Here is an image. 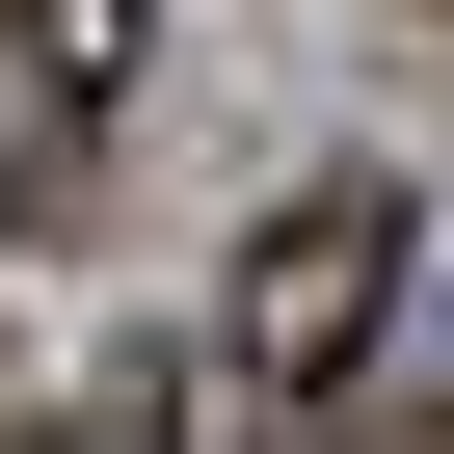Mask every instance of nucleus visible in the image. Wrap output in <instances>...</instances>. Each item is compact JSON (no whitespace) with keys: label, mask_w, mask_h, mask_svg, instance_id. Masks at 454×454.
<instances>
[{"label":"nucleus","mask_w":454,"mask_h":454,"mask_svg":"<svg viewBox=\"0 0 454 454\" xmlns=\"http://www.w3.org/2000/svg\"><path fill=\"white\" fill-rule=\"evenodd\" d=\"M374 321H401V187H294L268 241H241V294H214V348H187V454H321V401L374 374Z\"/></svg>","instance_id":"obj_1"},{"label":"nucleus","mask_w":454,"mask_h":454,"mask_svg":"<svg viewBox=\"0 0 454 454\" xmlns=\"http://www.w3.org/2000/svg\"><path fill=\"white\" fill-rule=\"evenodd\" d=\"M134 107V0H0V241H54Z\"/></svg>","instance_id":"obj_2"},{"label":"nucleus","mask_w":454,"mask_h":454,"mask_svg":"<svg viewBox=\"0 0 454 454\" xmlns=\"http://www.w3.org/2000/svg\"><path fill=\"white\" fill-rule=\"evenodd\" d=\"M27 454H54V427H27Z\"/></svg>","instance_id":"obj_3"}]
</instances>
